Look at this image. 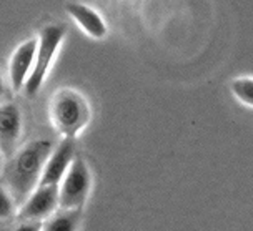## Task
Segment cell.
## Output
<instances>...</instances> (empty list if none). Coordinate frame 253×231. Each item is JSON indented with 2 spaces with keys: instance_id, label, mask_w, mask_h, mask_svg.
<instances>
[{
  "instance_id": "1",
  "label": "cell",
  "mask_w": 253,
  "mask_h": 231,
  "mask_svg": "<svg viewBox=\"0 0 253 231\" xmlns=\"http://www.w3.org/2000/svg\"><path fill=\"white\" fill-rule=\"evenodd\" d=\"M52 152V143L48 140H34L27 143L5 166L3 183L15 201L24 205L34 188L40 185L45 163Z\"/></svg>"
},
{
  "instance_id": "13",
  "label": "cell",
  "mask_w": 253,
  "mask_h": 231,
  "mask_svg": "<svg viewBox=\"0 0 253 231\" xmlns=\"http://www.w3.org/2000/svg\"><path fill=\"white\" fill-rule=\"evenodd\" d=\"M42 223L40 221H24L22 225L17 226L13 231H42Z\"/></svg>"
},
{
  "instance_id": "3",
  "label": "cell",
  "mask_w": 253,
  "mask_h": 231,
  "mask_svg": "<svg viewBox=\"0 0 253 231\" xmlns=\"http://www.w3.org/2000/svg\"><path fill=\"white\" fill-rule=\"evenodd\" d=\"M65 37V27L63 25H47L40 30L39 34V47H37V57H35L34 69L25 83V93L29 97L39 93L42 87L45 77L48 74V69L52 65V60L55 57L58 47L62 45V40Z\"/></svg>"
},
{
  "instance_id": "7",
  "label": "cell",
  "mask_w": 253,
  "mask_h": 231,
  "mask_svg": "<svg viewBox=\"0 0 253 231\" xmlns=\"http://www.w3.org/2000/svg\"><path fill=\"white\" fill-rule=\"evenodd\" d=\"M37 47L39 38H30L17 47L10 58V65H8V75H10V81L13 90H20L25 87L27 80L34 69L35 57H37Z\"/></svg>"
},
{
  "instance_id": "10",
  "label": "cell",
  "mask_w": 253,
  "mask_h": 231,
  "mask_svg": "<svg viewBox=\"0 0 253 231\" xmlns=\"http://www.w3.org/2000/svg\"><path fill=\"white\" fill-rule=\"evenodd\" d=\"M80 211L79 210H62L55 213L42 226V231H77Z\"/></svg>"
},
{
  "instance_id": "9",
  "label": "cell",
  "mask_w": 253,
  "mask_h": 231,
  "mask_svg": "<svg viewBox=\"0 0 253 231\" xmlns=\"http://www.w3.org/2000/svg\"><path fill=\"white\" fill-rule=\"evenodd\" d=\"M67 13L80 25L85 34L93 38H103L107 35V25L105 22L92 7L84 5V3L70 2L65 5Z\"/></svg>"
},
{
  "instance_id": "12",
  "label": "cell",
  "mask_w": 253,
  "mask_h": 231,
  "mask_svg": "<svg viewBox=\"0 0 253 231\" xmlns=\"http://www.w3.org/2000/svg\"><path fill=\"white\" fill-rule=\"evenodd\" d=\"M0 196H2V218H7L8 215L12 213V194L8 190L2 188V193H0Z\"/></svg>"
},
{
  "instance_id": "8",
  "label": "cell",
  "mask_w": 253,
  "mask_h": 231,
  "mask_svg": "<svg viewBox=\"0 0 253 231\" xmlns=\"http://www.w3.org/2000/svg\"><path fill=\"white\" fill-rule=\"evenodd\" d=\"M22 128V115L15 103H7L0 108V145L5 155H10L15 148Z\"/></svg>"
},
{
  "instance_id": "6",
  "label": "cell",
  "mask_w": 253,
  "mask_h": 231,
  "mask_svg": "<svg viewBox=\"0 0 253 231\" xmlns=\"http://www.w3.org/2000/svg\"><path fill=\"white\" fill-rule=\"evenodd\" d=\"M75 160V142L74 138H63V142L50 153L45 168L40 178L39 187H47V185H58L65 178L67 171Z\"/></svg>"
},
{
  "instance_id": "5",
  "label": "cell",
  "mask_w": 253,
  "mask_h": 231,
  "mask_svg": "<svg viewBox=\"0 0 253 231\" xmlns=\"http://www.w3.org/2000/svg\"><path fill=\"white\" fill-rule=\"evenodd\" d=\"M60 205V188L58 185L37 187L19 210V218L22 221H42L50 218L55 208Z\"/></svg>"
},
{
  "instance_id": "11",
  "label": "cell",
  "mask_w": 253,
  "mask_h": 231,
  "mask_svg": "<svg viewBox=\"0 0 253 231\" xmlns=\"http://www.w3.org/2000/svg\"><path fill=\"white\" fill-rule=\"evenodd\" d=\"M232 92L238 102L243 105L253 107V78L252 77H240L232 81Z\"/></svg>"
},
{
  "instance_id": "4",
  "label": "cell",
  "mask_w": 253,
  "mask_h": 231,
  "mask_svg": "<svg viewBox=\"0 0 253 231\" xmlns=\"http://www.w3.org/2000/svg\"><path fill=\"white\" fill-rule=\"evenodd\" d=\"M90 171L82 158H75L60 183V208L62 210H79L84 206L90 192Z\"/></svg>"
},
{
  "instance_id": "2",
  "label": "cell",
  "mask_w": 253,
  "mask_h": 231,
  "mask_svg": "<svg viewBox=\"0 0 253 231\" xmlns=\"http://www.w3.org/2000/svg\"><path fill=\"white\" fill-rule=\"evenodd\" d=\"M48 112H50L52 125L65 138H75L77 133L90 120L87 100L72 88L58 90L52 97Z\"/></svg>"
}]
</instances>
